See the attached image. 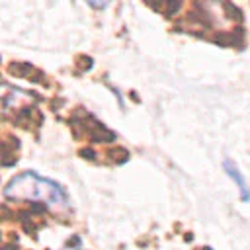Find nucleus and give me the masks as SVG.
I'll use <instances>...</instances> for the list:
<instances>
[{
    "mask_svg": "<svg viewBox=\"0 0 250 250\" xmlns=\"http://www.w3.org/2000/svg\"><path fill=\"white\" fill-rule=\"evenodd\" d=\"M4 195L14 201H39L51 211L64 213L70 207L66 191L53 180L43 178L35 172H23L20 176H14L6 188Z\"/></svg>",
    "mask_w": 250,
    "mask_h": 250,
    "instance_id": "nucleus-1",
    "label": "nucleus"
},
{
    "mask_svg": "<svg viewBox=\"0 0 250 250\" xmlns=\"http://www.w3.org/2000/svg\"><path fill=\"white\" fill-rule=\"evenodd\" d=\"M223 168H225L227 176L236 184L238 193H240V199H242V201H250V188H248V182H246V178L238 172V168H236L230 160H225V162H223Z\"/></svg>",
    "mask_w": 250,
    "mask_h": 250,
    "instance_id": "nucleus-2",
    "label": "nucleus"
},
{
    "mask_svg": "<svg viewBox=\"0 0 250 250\" xmlns=\"http://www.w3.org/2000/svg\"><path fill=\"white\" fill-rule=\"evenodd\" d=\"M64 250H72V248H64Z\"/></svg>",
    "mask_w": 250,
    "mask_h": 250,
    "instance_id": "nucleus-3",
    "label": "nucleus"
}]
</instances>
